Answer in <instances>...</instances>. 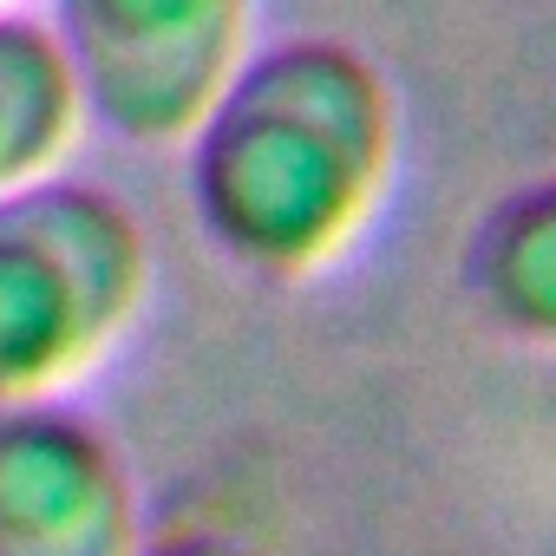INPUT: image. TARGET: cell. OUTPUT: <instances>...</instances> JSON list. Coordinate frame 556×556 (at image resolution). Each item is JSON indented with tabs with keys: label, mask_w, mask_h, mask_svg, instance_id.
Wrapping results in <instances>:
<instances>
[{
	"label": "cell",
	"mask_w": 556,
	"mask_h": 556,
	"mask_svg": "<svg viewBox=\"0 0 556 556\" xmlns=\"http://www.w3.org/2000/svg\"><path fill=\"white\" fill-rule=\"evenodd\" d=\"M184 144L203 242L262 282H308L380 216L400 112L387 73L348 40H275Z\"/></svg>",
	"instance_id": "obj_1"
},
{
	"label": "cell",
	"mask_w": 556,
	"mask_h": 556,
	"mask_svg": "<svg viewBox=\"0 0 556 556\" xmlns=\"http://www.w3.org/2000/svg\"><path fill=\"white\" fill-rule=\"evenodd\" d=\"M151 236L125 197L40 177L0 197V406L60 400L138 321Z\"/></svg>",
	"instance_id": "obj_2"
},
{
	"label": "cell",
	"mask_w": 556,
	"mask_h": 556,
	"mask_svg": "<svg viewBox=\"0 0 556 556\" xmlns=\"http://www.w3.org/2000/svg\"><path fill=\"white\" fill-rule=\"evenodd\" d=\"M255 0H53L79 105L112 138L184 144L249 60Z\"/></svg>",
	"instance_id": "obj_3"
},
{
	"label": "cell",
	"mask_w": 556,
	"mask_h": 556,
	"mask_svg": "<svg viewBox=\"0 0 556 556\" xmlns=\"http://www.w3.org/2000/svg\"><path fill=\"white\" fill-rule=\"evenodd\" d=\"M138 549V484L112 432L60 400L0 406V556Z\"/></svg>",
	"instance_id": "obj_4"
},
{
	"label": "cell",
	"mask_w": 556,
	"mask_h": 556,
	"mask_svg": "<svg viewBox=\"0 0 556 556\" xmlns=\"http://www.w3.org/2000/svg\"><path fill=\"white\" fill-rule=\"evenodd\" d=\"M458 282L491 328L556 354V177L504 190L471 223Z\"/></svg>",
	"instance_id": "obj_5"
},
{
	"label": "cell",
	"mask_w": 556,
	"mask_h": 556,
	"mask_svg": "<svg viewBox=\"0 0 556 556\" xmlns=\"http://www.w3.org/2000/svg\"><path fill=\"white\" fill-rule=\"evenodd\" d=\"M86 105L47 21L0 8V197L40 184L79 144Z\"/></svg>",
	"instance_id": "obj_6"
},
{
	"label": "cell",
	"mask_w": 556,
	"mask_h": 556,
	"mask_svg": "<svg viewBox=\"0 0 556 556\" xmlns=\"http://www.w3.org/2000/svg\"><path fill=\"white\" fill-rule=\"evenodd\" d=\"M138 556H236V549H223L216 536H164V543H151Z\"/></svg>",
	"instance_id": "obj_7"
},
{
	"label": "cell",
	"mask_w": 556,
	"mask_h": 556,
	"mask_svg": "<svg viewBox=\"0 0 556 556\" xmlns=\"http://www.w3.org/2000/svg\"><path fill=\"white\" fill-rule=\"evenodd\" d=\"M0 8H14V0H0Z\"/></svg>",
	"instance_id": "obj_8"
}]
</instances>
